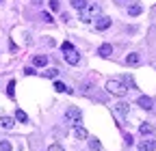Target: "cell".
I'll return each mask as SVG.
<instances>
[{
    "instance_id": "cell-1",
    "label": "cell",
    "mask_w": 156,
    "mask_h": 151,
    "mask_svg": "<svg viewBox=\"0 0 156 151\" xmlns=\"http://www.w3.org/2000/svg\"><path fill=\"white\" fill-rule=\"evenodd\" d=\"M108 93H113V95H117V97H122V95H126V91H128V86H126V82H122V80H106V86H104Z\"/></svg>"
},
{
    "instance_id": "cell-2",
    "label": "cell",
    "mask_w": 156,
    "mask_h": 151,
    "mask_svg": "<svg viewBox=\"0 0 156 151\" xmlns=\"http://www.w3.org/2000/svg\"><path fill=\"white\" fill-rule=\"evenodd\" d=\"M65 119H67V121H69L74 127L83 123V115H80V110H78V108H74V106L65 110Z\"/></svg>"
},
{
    "instance_id": "cell-3",
    "label": "cell",
    "mask_w": 156,
    "mask_h": 151,
    "mask_svg": "<svg viewBox=\"0 0 156 151\" xmlns=\"http://www.w3.org/2000/svg\"><path fill=\"white\" fill-rule=\"evenodd\" d=\"M100 13V7L98 5H89V7H85L83 11H80V20L83 22H93V17Z\"/></svg>"
},
{
    "instance_id": "cell-4",
    "label": "cell",
    "mask_w": 156,
    "mask_h": 151,
    "mask_svg": "<svg viewBox=\"0 0 156 151\" xmlns=\"http://www.w3.org/2000/svg\"><path fill=\"white\" fill-rule=\"evenodd\" d=\"M93 24H95V30H106V28H111V17H104V15H100V17H95L93 20Z\"/></svg>"
},
{
    "instance_id": "cell-5",
    "label": "cell",
    "mask_w": 156,
    "mask_h": 151,
    "mask_svg": "<svg viewBox=\"0 0 156 151\" xmlns=\"http://www.w3.org/2000/svg\"><path fill=\"white\" fill-rule=\"evenodd\" d=\"M78 61H80V54L76 52V48L69 50V52H65V63H67V65H76Z\"/></svg>"
},
{
    "instance_id": "cell-6",
    "label": "cell",
    "mask_w": 156,
    "mask_h": 151,
    "mask_svg": "<svg viewBox=\"0 0 156 151\" xmlns=\"http://www.w3.org/2000/svg\"><path fill=\"white\" fill-rule=\"evenodd\" d=\"M136 104H139L143 110H152V108H154V102H152V97H147V95H139Z\"/></svg>"
},
{
    "instance_id": "cell-7",
    "label": "cell",
    "mask_w": 156,
    "mask_h": 151,
    "mask_svg": "<svg viewBox=\"0 0 156 151\" xmlns=\"http://www.w3.org/2000/svg\"><path fill=\"white\" fill-rule=\"evenodd\" d=\"M74 138H78V140H87V138H89V132H87L83 125H76V127H74Z\"/></svg>"
},
{
    "instance_id": "cell-8",
    "label": "cell",
    "mask_w": 156,
    "mask_h": 151,
    "mask_svg": "<svg viewBox=\"0 0 156 151\" xmlns=\"http://www.w3.org/2000/svg\"><path fill=\"white\" fill-rule=\"evenodd\" d=\"M141 63V56L136 54V52H130L128 56H126V65H130V67H136Z\"/></svg>"
},
{
    "instance_id": "cell-9",
    "label": "cell",
    "mask_w": 156,
    "mask_h": 151,
    "mask_svg": "<svg viewBox=\"0 0 156 151\" xmlns=\"http://www.w3.org/2000/svg\"><path fill=\"white\" fill-rule=\"evenodd\" d=\"M98 54H100L102 59H106V56L113 54V45H111V43H102L100 48H98Z\"/></svg>"
},
{
    "instance_id": "cell-10",
    "label": "cell",
    "mask_w": 156,
    "mask_h": 151,
    "mask_svg": "<svg viewBox=\"0 0 156 151\" xmlns=\"http://www.w3.org/2000/svg\"><path fill=\"white\" fill-rule=\"evenodd\" d=\"M139 134L152 136V134H154V125H152V123H141V125H139Z\"/></svg>"
},
{
    "instance_id": "cell-11",
    "label": "cell",
    "mask_w": 156,
    "mask_h": 151,
    "mask_svg": "<svg viewBox=\"0 0 156 151\" xmlns=\"http://www.w3.org/2000/svg\"><path fill=\"white\" fill-rule=\"evenodd\" d=\"M156 149V140H141L139 143V151H154Z\"/></svg>"
},
{
    "instance_id": "cell-12",
    "label": "cell",
    "mask_w": 156,
    "mask_h": 151,
    "mask_svg": "<svg viewBox=\"0 0 156 151\" xmlns=\"http://www.w3.org/2000/svg\"><path fill=\"white\" fill-rule=\"evenodd\" d=\"M128 104L126 102H119V104H115V112H117V115H119V117H126L128 115Z\"/></svg>"
},
{
    "instance_id": "cell-13",
    "label": "cell",
    "mask_w": 156,
    "mask_h": 151,
    "mask_svg": "<svg viewBox=\"0 0 156 151\" xmlns=\"http://www.w3.org/2000/svg\"><path fill=\"white\" fill-rule=\"evenodd\" d=\"M33 65H35V67H44V65H48V56H46V54L33 56Z\"/></svg>"
},
{
    "instance_id": "cell-14",
    "label": "cell",
    "mask_w": 156,
    "mask_h": 151,
    "mask_svg": "<svg viewBox=\"0 0 156 151\" xmlns=\"http://www.w3.org/2000/svg\"><path fill=\"white\" fill-rule=\"evenodd\" d=\"M15 119H17L20 123H28V117H26V112H24V110H20V108L15 110Z\"/></svg>"
},
{
    "instance_id": "cell-15",
    "label": "cell",
    "mask_w": 156,
    "mask_h": 151,
    "mask_svg": "<svg viewBox=\"0 0 156 151\" xmlns=\"http://www.w3.org/2000/svg\"><path fill=\"white\" fill-rule=\"evenodd\" d=\"M13 123H15V121H13L11 117H0V125L7 127V129H9V127H13Z\"/></svg>"
},
{
    "instance_id": "cell-16",
    "label": "cell",
    "mask_w": 156,
    "mask_h": 151,
    "mask_svg": "<svg viewBox=\"0 0 156 151\" xmlns=\"http://www.w3.org/2000/svg\"><path fill=\"white\" fill-rule=\"evenodd\" d=\"M72 7L78 9V11H83V9L87 7V0H72Z\"/></svg>"
},
{
    "instance_id": "cell-17",
    "label": "cell",
    "mask_w": 156,
    "mask_h": 151,
    "mask_svg": "<svg viewBox=\"0 0 156 151\" xmlns=\"http://www.w3.org/2000/svg\"><path fill=\"white\" fill-rule=\"evenodd\" d=\"M54 91H56V93H67L69 89H67V86H65L63 82H58V80H54Z\"/></svg>"
},
{
    "instance_id": "cell-18",
    "label": "cell",
    "mask_w": 156,
    "mask_h": 151,
    "mask_svg": "<svg viewBox=\"0 0 156 151\" xmlns=\"http://www.w3.org/2000/svg\"><path fill=\"white\" fill-rule=\"evenodd\" d=\"M141 11H143V9H141V5H132V7L128 9V13H130L132 17H134V15H141Z\"/></svg>"
},
{
    "instance_id": "cell-19",
    "label": "cell",
    "mask_w": 156,
    "mask_h": 151,
    "mask_svg": "<svg viewBox=\"0 0 156 151\" xmlns=\"http://www.w3.org/2000/svg\"><path fill=\"white\" fill-rule=\"evenodd\" d=\"M89 147H91L93 151H100V149H102V145H100V140H98V138H89Z\"/></svg>"
},
{
    "instance_id": "cell-20",
    "label": "cell",
    "mask_w": 156,
    "mask_h": 151,
    "mask_svg": "<svg viewBox=\"0 0 156 151\" xmlns=\"http://www.w3.org/2000/svg\"><path fill=\"white\" fill-rule=\"evenodd\" d=\"M7 95H9V97L15 95V80H11V82L7 84Z\"/></svg>"
},
{
    "instance_id": "cell-21",
    "label": "cell",
    "mask_w": 156,
    "mask_h": 151,
    "mask_svg": "<svg viewBox=\"0 0 156 151\" xmlns=\"http://www.w3.org/2000/svg\"><path fill=\"white\" fill-rule=\"evenodd\" d=\"M0 151H11V143L9 140H0Z\"/></svg>"
},
{
    "instance_id": "cell-22",
    "label": "cell",
    "mask_w": 156,
    "mask_h": 151,
    "mask_svg": "<svg viewBox=\"0 0 156 151\" xmlns=\"http://www.w3.org/2000/svg\"><path fill=\"white\" fill-rule=\"evenodd\" d=\"M46 76H48V78H56V76H58V69H56V67H54V69H48Z\"/></svg>"
},
{
    "instance_id": "cell-23",
    "label": "cell",
    "mask_w": 156,
    "mask_h": 151,
    "mask_svg": "<svg viewBox=\"0 0 156 151\" xmlns=\"http://www.w3.org/2000/svg\"><path fill=\"white\" fill-rule=\"evenodd\" d=\"M48 151H65V149L58 145V143H54V145H50V147H48Z\"/></svg>"
},
{
    "instance_id": "cell-24",
    "label": "cell",
    "mask_w": 156,
    "mask_h": 151,
    "mask_svg": "<svg viewBox=\"0 0 156 151\" xmlns=\"http://www.w3.org/2000/svg\"><path fill=\"white\" fill-rule=\"evenodd\" d=\"M61 50H63V52H69V50H74V45H72L69 41H65V43L61 45Z\"/></svg>"
},
{
    "instance_id": "cell-25",
    "label": "cell",
    "mask_w": 156,
    "mask_h": 151,
    "mask_svg": "<svg viewBox=\"0 0 156 151\" xmlns=\"http://www.w3.org/2000/svg\"><path fill=\"white\" fill-rule=\"evenodd\" d=\"M41 20H44V22H54L50 13H41Z\"/></svg>"
},
{
    "instance_id": "cell-26",
    "label": "cell",
    "mask_w": 156,
    "mask_h": 151,
    "mask_svg": "<svg viewBox=\"0 0 156 151\" xmlns=\"http://www.w3.org/2000/svg\"><path fill=\"white\" fill-rule=\"evenodd\" d=\"M50 9L52 11H58V0H50Z\"/></svg>"
},
{
    "instance_id": "cell-27",
    "label": "cell",
    "mask_w": 156,
    "mask_h": 151,
    "mask_svg": "<svg viewBox=\"0 0 156 151\" xmlns=\"http://www.w3.org/2000/svg\"><path fill=\"white\" fill-rule=\"evenodd\" d=\"M124 143H126V145H132L134 140H132V136H130V134H126V136H124Z\"/></svg>"
},
{
    "instance_id": "cell-28",
    "label": "cell",
    "mask_w": 156,
    "mask_h": 151,
    "mask_svg": "<svg viewBox=\"0 0 156 151\" xmlns=\"http://www.w3.org/2000/svg\"><path fill=\"white\" fill-rule=\"evenodd\" d=\"M24 71H26V73H28V76H33V73H37V71H35V69H33V67H26V69H24Z\"/></svg>"
},
{
    "instance_id": "cell-29",
    "label": "cell",
    "mask_w": 156,
    "mask_h": 151,
    "mask_svg": "<svg viewBox=\"0 0 156 151\" xmlns=\"http://www.w3.org/2000/svg\"><path fill=\"white\" fill-rule=\"evenodd\" d=\"M33 2H35V5H39V2H41V0H33Z\"/></svg>"
},
{
    "instance_id": "cell-30",
    "label": "cell",
    "mask_w": 156,
    "mask_h": 151,
    "mask_svg": "<svg viewBox=\"0 0 156 151\" xmlns=\"http://www.w3.org/2000/svg\"><path fill=\"white\" fill-rule=\"evenodd\" d=\"M0 2H2V0H0Z\"/></svg>"
}]
</instances>
